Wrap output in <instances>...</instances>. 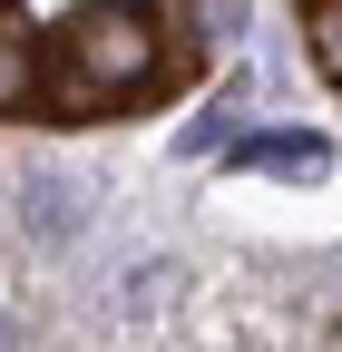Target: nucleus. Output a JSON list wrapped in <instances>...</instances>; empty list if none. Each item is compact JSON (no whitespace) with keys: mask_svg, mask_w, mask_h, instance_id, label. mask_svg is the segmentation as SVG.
Listing matches in <instances>:
<instances>
[{"mask_svg":"<svg viewBox=\"0 0 342 352\" xmlns=\"http://www.w3.org/2000/svg\"><path fill=\"white\" fill-rule=\"evenodd\" d=\"M313 69L342 88V0H313Z\"/></svg>","mask_w":342,"mask_h":352,"instance_id":"obj_4","label":"nucleus"},{"mask_svg":"<svg viewBox=\"0 0 342 352\" xmlns=\"http://www.w3.org/2000/svg\"><path fill=\"white\" fill-rule=\"evenodd\" d=\"M0 352H20V333H10V314H0Z\"/></svg>","mask_w":342,"mask_h":352,"instance_id":"obj_6","label":"nucleus"},{"mask_svg":"<svg viewBox=\"0 0 342 352\" xmlns=\"http://www.w3.org/2000/svg\"><path fill=\"white\" fill-rule=\"evenodd\" d=\"M235 166H274V176H323V166H332V147H323V138H304V127H293V138L274 127V138H244V147H235Z\"/></svg>","mask_w":342,"mask_h":352,"instance_id":"obj_3","label":"nucleus"},{"mask_svg":"<svg viewBox=\"0 0 342 352\" xmlns=\"http://www.w3.org/2000/svg\"><path fill=\"white\" fill-rule=\"evenodd\" d=\"M166 69V20L147 0H89V10L59 20V50H49V108L69 118H98L117 98L157 88Z\"/></svg>","mask_w":342,"mask_h":352,"instance_id":"obj_1","label":"nucleus"},{"mask_svg":"<svg viewBox=\"0 0 342 352\" xmlns=\"http://www.w3.org/2000/svg\"><path fill=\"white\" fill-rule=\"evenodd\" d=\"M30 226H39V235L78 226V196H69V176H39V196H30Z\"/></svg>","mask_w":342,"mask_h":352,"instance_id":"obj_5","label":"nucleus"},{"mask_svg":"<svg viewBox=\"0 0 342 352\" xmlns=\"http://www.w3.org/2000/svg\"><path fill=\"white\" fill-rule=\"evenodd\" d=\"M39 98H49V50L20 20H0V118H39Z\"/></svg>","mask_w":342,"mask_h":352,"instance_id":"obj_2","label":"nucleus"}]
</instances>
